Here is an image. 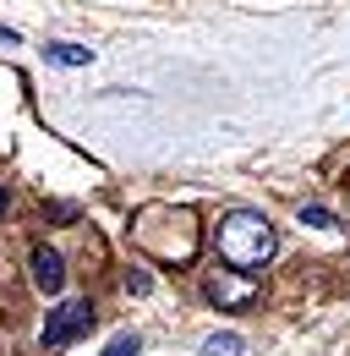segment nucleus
I'll use <instances>...</instances> for the list:
<instances>
[{"instance_id":"0eeeda50","label":"nucleus","mask_w":350,"mask_h":356,"mask_svg":"<svg viewBox=\"0 0 350 356\" xmlns=\"http://www.w3.org/2000/svg\"><path fill=\"white\" fill-rule=\"evenodd\" d=\"M301 225H317V230H334L340 220H334V214H328L323 203H306V209H301Z\"/></svg>"},{"instance_id":"f257e3e1","label":"nucleus","mask_w":350,"mask_h":356,"mask_svg":"<svg viewBox=\"0 0 350 356\" xmlns=\"http://www.w3.org/2000/svg\"><path fill=\"white\" fill-rule=\"evenodd\" d=\"M214 247H219V258H224L230 268L258 274V268L274 258L279 236H274L268 214H258V209H230V214L214 225Z\"/></svg>"},{"instance_id":"7ed1b4c3","label":"nucleus","mask_w":350,"mask_h":356,"mask_svg":"<svg viewBox=\"0 0 350 356\" xmlns=\"http://www.w3.org/2000/svg\"><path fill=\"white\" fill-rule=\"evenodd\" d=\"M203 296H208L214 307H252V302H258V280L241 274V268H214V274L203 280Z\"/></svg>"},{"instance_id":"1a4fd4ad","label":"nucleus","mask_w":350,"mask_h":356,"mask_svg":"<svg viewBox=\"0 0 350 356\" xmlns=\"http://www.w3.org/2000/svg\"><path fill=\"white\" fill-rule=\"evenodd\" d=\"M126 291H131V296H148V291H153V280H148L142 268H131V274H126Z\"/></svg>"},{"instance_id":"39448f33","label":"nucleus","mask_w":350,"mask_h":356,"mask_svg":"<svg viewBox=\"0 0 350 356\" xmlns=\"http://www.w3.org/2000/svg\"><path fill=\"white\" fill-rule=\"evenodd\" d=\"M241 351H247V340L224 329V334H208V340H203V351H197V356H241Z\"/></svg>"},{"instance_id":"6e6552de","label":"nucleus","mask_w":350,"mask_h":356,"mask_svg":"<svg viewBox=\"0 0 350 356\" xmlns=\"http://www.w3.org/2000/svg\"><path fill=\"white\" fill-rule=\"evenodd\" d=\"M104 356H137V334H115V340L104 346Z\"/></svg>"},{"instance_id":"9d476101","label":"nucleus","mask_w":350,"mask_h":356,"mask_svg":"<svg viewBox=\"0 0 350 356\" xmlns=\"http://www.w3.org/2000/svg\"><path fill=\"white\" fill-rule=\"evenodd\" d=\"M6 209H11V192H6V186H0V214H6Z\"/></svg>"},{"instance_id":"423d86ee","label":"nucleus","mask_w":350,"mask_h":356,"mask_svg":"<svg viewBox=\"0 0 350 356\" xmlns=\"http://www.w3.org/2000/svg\"><path fill=\"white\" fill-rule=\"evenodd\" d=\"M44 55H49L55 66H88V60H93V49H83V44H44Z\"/></svg>"},{"instance_id":"f03ea898","label":"nucleus","mask_w":350,"mask_h":356,"mask_svg":"<svg viewBox=\"0 0 350 356\" xmlns=\"http://www.w3.org/2000/svg\"><path fill=\"white\" fill-rule=\"evenodd\" d=\"M93 329V302L77 296V302H60V307L44 318V351H60V346H72L77 334Z\"/></svg>"},{"instance_id":"20e7f679","label":"nucleus","mask_w":350,"mask_h":356,"mask_svg":"<svg viewBox=\"0 0 350 356\" xmlns=\"http://www.w3.org/2000/svg\"><path fill=\"white\" fill-rule=\"evenodd\" d=\"M28 274H33V285H39L44 296H60V285H66V258H60L55 247H33Z\"/></svg>"}]
</instances>
